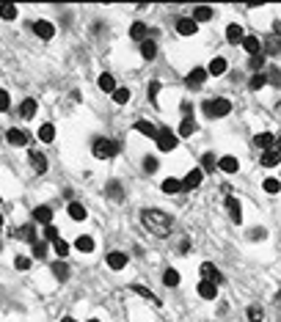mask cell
Returning <instances> with one entry per match:
<instances>
[{"label":"cell","mask_w":281,"mask_h":322,"mask_svg":"<svg viewBox=\"0 0 281 322\" xmlns=\"http://www.w3.org/2000/svg\"><path fill=\"white\" fill-rule=\"evenodd\" d=\"M248 66H251L254 72H259L265 66V55H251V61H248Z\"/></svg>","instance_id":"c3c4849f"},{"label":"cell","mask_w":281,"mask_h":322,"mask_svg":"<svg viewBox=\"0 0 281 322\" xmlns=\"http://www.w3.org/2000/svg\"><path fill=\"white\" fill-rule=\"evenodd\" d=\"M226 209L232 215V223H243V209H240L237 198H226Z\"/></svg>","instance_id":"9a60e30c"},{"label":"cell","mask_w":281,"mask_h":322,"mask_svg":"<svg viewBox=\"0 0 281 322\" xmlns=\"http://www.w3.org/2000/svg\"><path fill=\"white\" fill-rule=\"evenodd\" d=\"M243 47H245V53H248V55H262V42H259L257 36H245Z\"/></svg>","instance_id":"8fae6325"},{"label":"cell","mask_w":281,"mask_h":322,"mask_svg":"<svg viewBox=\"0 0 281 322\" xmlns=\"http://www.w3.org/2000/svg\"><path fill=\"white\" fill-rule=\"evenodd\" d=\"M113 102H119V105L130 102V91H127V88H116V91H113Z\"/></svg>","instance_id":"ee69618b"},{"label":"cell","mask_w":281,"mask_h":322,"mask_svg":"<svg viewBox=\"0 0 281 322\" xmlns=\"http://www.w3.org/2000/svg\"><path fill=\"white\" fill-rule=\"evenodd\" d=\"M55 253H58V256H66V253H69V242H64V240H55Z\"/></svg>","instance_id":"681fc988"},{"label":"cell","mask_w":281,"mask_h":322,"mask_svg":"<svg viewBox=\"0 0 281 322\" xmlns=\"http://www.w3.org/2000/svg\"><path fill=\"white\" fill-rule=\"evenodd\" d=\"M14 267H17V270H28L30 267V259L28 256H17V259H14Z\"/></svg>","instance_id":"f5cc1de1"},{"label":"cell","mask_w":281,"mask_h":322,"mask_svg":"<svg viewBox=\"0 0 281 322\" xmlns=\"http://www.w3.org/2000/svg\"><path fill=\"white\" fill-rule=\"evenodd\" d=\"M146 33H149V30H146L144 22H135V25L130 28V36L135 39V42H146Z\"/></svg>","instance_id":"f1b7e54d"},{"label":"cell","mask_w":281,"mask_h":322,"mask_svg":"<svg viewBox=\"0 0 281 322\" xmlns=\"http://www.w3.org/2000/svg\"><path fill=\"white\" fill-rule=\"evenodd\" d=\"M108 264H110L113 270H124V267H127V253H119V250L108 253Z\"/></svg>","instance_id":"ac0fdd59"},{"label":"cell","mask_w":281,"mask_h":322,"mask_svg":"<svg viewBox=\"0 0 281 322\" xmlns=\"http://www.w3.org/2000/svg\"><path fill=\"white\" fill-rule=\"evenodd\" d=\"M135 132H141V135H146V138H157V127L149 124V121H138Z\"/></svg>","instance_id":"d4e9b609"},{"label":"cell","mask_w":281,"mask_h":322,"mask_svg":"<svg viewBox=\"0 0 281 322\" xmlns=\"http://www.w3.org/2000/svg\"><path fill=\"white\" fill-rule=\"evenodd\" d=\"M198 295H201L204 300H215L218 298V286L212 284V281H201V284H198Z\"/></svg>","instance_id":"7c38bea8"},{"label":"cell","mask_w":281,"mask_h":322,"mask_svg":"<svg viewBox=\"0 0 281 322\" xmlns=\"http://www.w3.org/2000/svg\"><path fill=\"white\" fill-rule=\"evenodd\" d=\"M144 168H146L149 173H155V171H157V157H146V160H144Z\"/></svg>","instance_id":"db71d44e"},{"label":"cell","mask_w":281,"mask_h":322,"mask_svg":"<svg viewBox=\"0 0 281 322\" xmlns=\"http://www.w3.org/2000/svg\"><path fill=\"white\" fill-rule=\"evenodd\" d=\"M30 165H33L36 173H44L47 171V157H44L42 152H30Z\"/></svg>","instance_id":"e0dca14e"},{"label":"cell","mask_w":281,"mask_h":322,"mask_svg":"<svg viewBox=\"0 0 281 322\" xmlns=\"http://www.w3.org/2000/svg\"><path fill=\"white\" fill-rule=\"evenodd\" d=\"M99 88H102V91H108V94H113V91H116L113 75H108V72H105V75H99Z\"/></svg>","instance_id":"4dcf8cb0"},{"label":"cell","mask_w":281,"mask_h":322,"mask_svg":"<svg viewBox=\"0 0 281 322\" xmlns=\"http://www.w3.org/2000/svg\"><path fill=\"white\" fill-rule=\"evenodd\" d=\"M61 322H78V320H75V317H64Z\"/></svg>","instance_id":"680465c9"},{"label":"cell","mask_w":281,"mask_h":322,"mask_svg":"<svg viewBox=\"0 0 281 322\" xmlns=\"http://www.w3.org/2000/svg\"><path fill=\"white\" fill-rule=\"evenodd\" d=\"M218 168H221L223 173H237L240 162H237V157H223V160L218 162Z\"/></svg>","instance_id":"603a6c76"},{"label":"cell","mask_w":281,"mask_h":322,"mask_svg":"<svg viewBox=\"0 0 281 322\" xmlns=\"http://www.w3.org/2000/svg\"><path fill=\"white\" fill-rule=\"evenodd\" d=\"M204 113L209 119H223V116L232 113V102L229 99H207L204 102Z\"/></svg>","instance_id":"7a4b0ae2"},{"label":"cell","mask_w":281,"mask_h":322,"mask_svg":"<svg viewBox=\"0 0 281 322\" xmlns=\"http://www.w3.org/2000/svg\"><path fill=\"white\" fill-rule=\"evenodd\" d=\"M30 218H33L36 223H42V226H50V221H53V209L50 207H36Z\"/></svg>","instance_id":"30bf717a"},{"label":"cell","mask_w":281,"mask_h":322,"mask_svg":"<svg viewBox=\"0 0 281 322\" xmlns=\"http://www.w3.org/2000/svg\"><path fill=\"white\" fill-rule=\"evenodd\" d=\"M265 78H268V83H270V85H276V88H281V69H279V66H270Z\"/></svg>","instance_id":"d6a6232c"},{"label":"cell","mask_w":281,"mask_h":322,"mask_svg":"<svg viewBox=\"0 0 281 322\" xmlns=\"http://www.w3.org/2000/svg\"><path fill=\"white\" fill-rule=\"evenodd\" d=\"M157 94H160V83H157V80H152V83H149V99L157 102Z\"/></svg>","instance_id":"816d5d0a"},{"label":"cell","mask_w":281,"mask_h":322,"mask_svg":"<svg viewBox=\"0 0 281 322\" xmlns=\"http://www.w3.org/2000/svg\"><path fill=\"white\" fill-rule=\"evenodd\" d=\"M254 146L257 149H265V152H270V149H276V141H273V132H259L257 138H254Z\"/></svg>","instance_id":"9c48e42d"},{"label":"cell","mask_w":281,"mask_h":322,"mask_svg":"<svg viewBox=\"0 0 281 322\" xmlns=\"http://www.w3.org/2000/svg\"><path fill=\"white\" fill-rule=\"evenodd\" d=\"M0 229H3V215H0Z\"/></svg>","instance_id":"94428289"},{"label":"cell","mask_w":281,"mask_h":322,"mask_svg":"<svg viewBox=\"0 0 281 322\" xmlns=\"http://www.w3.org/2000/svg\"><path fill=\"white\" fill-rule=\"evenodd\" d=\"M273 33H276V39H281V19H276V22H273Z\"/></svg>","instance_id":"9f6ffc18"},{"label":"cell","mask_w":281,"mask_h":322,"mask_svg":"<svg viewBox=\"0 0 281 322\" xmlns=\"http://www.w3.org/2000/svg\"><path fill=\"white\" fill-rule=\"evenodd\" d=\"M36 99H25L22 105H19V116H22V119H33V116H36Z\"/></svg>","instance_id":"d6986e66"},{"label":"cell","mask_w":281,"mask_h":322,"mask_svg":"<svg viewBox=\"0 0 281 322\" xmlns=\"http://www.w3.org/2000/svg\"><path fill=\"white\" fill-rule=\"evenodd\" d=\"M39 138H42L44 143H50L55 138V127L53 124H42V130H39Z\"/></svg>","instance_id":"8d00e7d4"},{"label":"cell","mask_w":281,"mask_h":322,"mask_svg":"<svg viewBox=\"0 0 281 322\" xmlns=\"http://www.w3.org/2000/svg\"><path fill=\"white\" fill-rule=\"evenodd\" d=\"M157 146H160V152H171L174 146H177V135H174L168 127H163V130H157Z\"/></svg>","instance_id":"5b68a950"},{"label":"cell","mask_w":281,"mask_h":322,"mask_svg":"<svg viewBox=\"0 0 281 322\" xmlns=\"http://www.w3.org/2000/svg\"><path fill=\"white\" fill-rule=\"evenodd\" d=\"M279 110H281V105H279Z\"/></svg>","instance_id":"be15d7a7"},{"label":"cell","mask_w":281,"mask_h":322,"mask_svg":"<svg viewBox=\"0 0 281 322\" xmlns=\"http://www.w3.org/2000/svg\"><path fill=\"white\" fill-rule=\"evenodd\" d=\"M0 17H3V19H14V17H17V6H11V3L0 6Z\"/></svg>","instance_id":"7bdbcfd3"},{"label":"cell","mask_w":281,"mask_h":322,"mask_svg":"<svg viewBox=\"0 0 281 322\" xmlns=\"http://www.w3.org/2000/svg\"><path fill=\"white\" fill-rule=\"evenodd\" d=\"M279 190H281L279 179H265V193H279Z\"/></svg>","instance_id":"bcb514c9"},{"label":"cell","mask_w":281,"mask_h":322,"mask_svg":"<svg viewBox=\"0 0 281 322\" xmlns=\"http://www.w3.org/2000/svg\"><path fill=\"white\" fill-rule=\"evenodd\" d=\"M89 322H99V320H89Z\"/></svg>","instance_id":"6125c7cd"},{"label":"cell","mask_w":281,"mask_h":322,"mask_svg":"<svg viewBox=\"0 0 281 322\" xmlns=\"http://www.w3.org/2000/svg\"><path fill=\"white\" fill-rule=\"evenodd\" d=\"M108 198H113V201H121V198H124V190H121L119 182H108Z\"/></svg>","instance_id":"e575fe53"},{"label":"cell","mask_w":281,"mask_h":322,"mask_svg":"<svg viewBox=\"0 0 281 322\" xmlns=\"http://www.w3.org/2000/svg\"><path fill=\"white\" fill-rule=\"evenodd\" d=\"M218 165V160H215V155H212V152H207V155L201 157V168L204 171H212V168Z\"/></svg>","instance_id":"60d3db41"},{"label":"cell","mask_w":281,"mask_h":322,"mask_svg":"<svg viewBox=\"0 0 281 322\" xmlns=\"http://www.w3.org/2000/svg\"><path fill=\"white\" fill-rule=\"evenodd\" d=\"M141 55H144L146 61H152L157 55V44H155V39H146V42H141Z\"/></svg>","instance_id":"7402d4cb"},{"label":"cell","mask_w":281,"mask_h":322,"mask_svg":"<svg viewBox=\"0 0 281 322\" xmlns=\"http://www.w3.org/2000/svg\"><path fill=\"white\" fill-rule=\"evenodd\" d=\"M262 320H265L262 306H251V309H248V322H262Z\"/></svg>","instance_id":"f35d334b"},{"label":"cell","mask_w":281,"mask_h":322,"mask_svg":"<svg viewBox=\"0 0 281 322\" xmlns=\"http://www.w3.org/2000/svg\"><path fill=\"white\" fill-rule=\"evenodd\" d=\"M91 149H94V157H99V160H110L113 155H119V143L108 141V138H96Z\"/></svg>","instance_id":"3957f363"},{"label":"cell","mask_w":281,"mask_h":322,"mask_svg":"<svg viewBox=\"0 0 281 322\" xmlns=\"http://www.w3.org/2000/svg\"><path fill=\"white\" fill-rule=\"evenodd\" d=\"M33 33H36L39 39H53L55 28H53V22H47V19H36V22H33Z\"/></svg>","instance_id":"8992f818"},{"label":"cell","mask_w":281,"mask_h":322,"mask_svg":"<svg viewBox=\"0 0 281 322\" xmlns=\"http://www.w3.org/2000/svg\"><path fill=\"white\" fill-rule=\"evenodd\" d=\"M33 256L44 259V256H47V245H44V242H33Z\"/></svg>","instance_id":"f907efd6"},{"label":"cell","mask_w":281,"mask_h":322,"mask_svg":"<svg viewBox=\"0 0 281 322\" xmlns=\"http://www.w3.org/2000/svg\"><path fill=\"white\" fill-rule=\"evenodd\" d=\"M6 141L11 143V146H25V143H28V132H22V130H8V132H6Z\"/></svg>","instance_id":"2e32d148"},{"label":"cell","mask_w":281,"mask_h":322,"mask_svg":"<svg viewBox=\"0 0 281 322\" xmlns=\"http://www.w3.org/2000/svg\"><path fill=\"white\" fill-rule=\"evenodd\" d=\"M75 248H78V250H83V253H91V250H94V240H91L89 234H83V237H78V240H75Z\"/></svg>","instance_id":"484cf974"},{"label":"cell","mask_w":281,"mask_h":322,"mask_svg":"<svg viewBox=\"0 0 281 322\" xmlns=\"http://www.w3.org/2000/svg\"><path fill=\"white\" fill-rule=\"evenodd\" d=\"M248 237H251V240H265V229H254Z\"/></svg>","instance_id":"11a10c76"},{"label":"cell","mask_w":281,"mask_h":322,"mask_svg":"<svg viewBox=\"0 0 281 322\" xmlns=\"http://www.w3.org/2000/svg\"><path fill=\"white\" fill-rule=\"evenodd\" d=\"M265 83H268V78L257 72V75L251 78V83H248V88H251V91H259V88H265Z\"/></svg>","instance_id":"ab89813d"},{"label":"cell","mask_w":281,"mask_h":322,"mask_svg":"<svg viewBox=\"0 0 281 322\" xmlns=\"http://www.w3.org/2000/svg\"><path fill=\"white\" fill-rule=\"evenodd\" d=\"M141 223H144V229L152 232L155 237H168L171 229H174L171 215L160 212V209H144V212H141Z\"/></svg>","instance_id":"6da1fadb"},{"label":"cell","mask_w":281,"mask_h":322,"mask_svg":"<svg viewBox=\"0 0 281 322\" xmlns=\"http://www.w3.org/2000/svg\"><path fill=\"white\" fill-rule=\"evenodd\" d=\"M53 273H55V278H58V281H66L72 270H69V264H66V262H53Z\"/></svg>","instance_id":"4316f807"},{"label":"cell","mask_w":281,"mask_h":322,"mask_svg":"<svg viewBox=\"0 0 281 322\" xmlns=\"http://www.w3.org/2000/svg\"><path fill=\"white\" fill-rule=\"evenodd\" d=\"M177 132H180L182 138L193 135V132H196V121H193V119H182V124H180V130H177Z\"/></svg>","instance_id":"836d02e7"},{"label":"cell","mask_w":281,"mask_h":322,"mask_svg":"<svg viewBox=\"0 0 281 322\" xmlns=\"http://www.w3.org/2000/svg\"><path fill=\"white\" fill-rule=\"evenodd\" d=\"M8 107H11V96H8V91L0 88V113H6Z\"/></svg>","instance_id":"f6af8a7d"},{"label":"cell","mask_w":281,"mask_h":322,"mask_svg":"<svg viewBox=\"0 0 281 322\" xmlns=\"http://www.w3.org/2000/svg\"><path fill=\"white\" fill-rule=\"evenodd\" d=\"M226 39H229L232 44H243V39H245V36H243V28H240V25H229V28H226Z\"/></svg>","instance_id":"44dd1931"},{"label":"cell","mask_w":281,"mask_h":322,"mask_svg":"<svg viewBox=\"0 0 281 322\" xmlns=\"http://www.w3.org/2000/svg\"><path fill=\"white\" fill-rule=\"evenodd\" d=\"M66 212H69V218H72V221H86V207H83V204H78V201L69 204V207H66Z\"/></svg>","instance_id":"ffe728a7"},{"label":"cell","mask_w":281,"mask_h":322,"mask_svg":"<svg viewBox=\"0 0 281 322\" xmlns=\"http://www.w3.org/2000/svg\"><path fill=\"white\" fill-rule=\"evenodd\" d=\"M180 190H182L180 179H166V182H163V193H180Z\"/></svg>","instance_id":"d590c367"},{"label":"cell","mask_w":281,"mask_h":322,"mask_svg":"<svg viewBox=\"0 0 281 322\" xmlns=\"http://www.w3.org/2000/svg\"><path fill=\"white\" fill-rule=\"evenodd\" d=\"M198 273H201V281H212L215 286H221V284H223V273L215 267V264L204 262L201 267H198Z\"/></svg>","instance_id":"277c9868"},{"label":"cell","mask_w":281,"mask_h":322,"mask_svg":"<svg viewBox=\"0 0 281 322\" xmlns=\"http://www.w3.org/2000/svg\"><path fill=\"white\" fill-rule=\"evenodd\" d=\"M279 162H281V155H279V152H276V149L265 152V155L259 157V165H262V168H276V165H279Z\"/></svg>","instance_id":"5bb4252c"},{"label":"cell","mask_w":281,"mask_h":322,"mask_svg":"<svg viewBox=\"0 0 281 322\" xmlns=\"http://www.w3.org/2000/svg\"><path fill=\"white\" fill-rule=\"evenodd\" d=\"M44 240H47V242H55V240H58V229H55L53 223L44 226Z\"/></svg>","instance_id":"7dc6e473"},{"label":"cell","mask_w":281,"mask_h":322,"mask_svg":"<svg viewBox=\"0 0 281 322\" xmlns=\"http://www.w3.org/2000/svg\"><path fill=\"white\" fill-rule=\"evenodd\" d=\"M273 300H276V306H279V309H281V289H279V292H276V298H273Z\"/></svg>","instance_id":"6f0895ef"},{"label":"cell","mask_w":281,"mask_h":322,"mask_svg":"<svg viewBox=\"0 0 281 322\" xmlns=\"http://www.w3.org/2000/svg\"><path fill=\"white\" fill-rule=\"evenodd\" d=\"M207 19H212V8L209 6H196V11H193V22H207Z\"/></svg>","instance_id":"cb8c5ba5"},{"label":"cell","mask_w":281,"mask_h":322,"mask_svg":"<svg viewBox=\"0 0 281 322\" xmlns=\"http://www.w3.org/2000/svg\"><path fill=\"white\" fill-rule=\"evenodd\" d=\"M223 72H226V61H223V58H212V61H209L207 75H223Z\"/></svg>","instance_id":"f546056e"},{"label":"cell","mask_w":281,"mask_h":322,"mask_svg":"<svg viewBox=\"0 0 281 322\" xmlns=\"http://www.w3.org/2000/svg\"><path fill=\"white\" fill-rule=\"evenodd\" d=\"M276 152H279V155H281V138H279V141H276Z\"/></svg>","instance_id":"91938a15"},{"label":"cell","mask_w":281,"mask_h":322,"mask_svg":"<svg viewBox=\"0 0 281 322\" xmlns=\"http://www.w3.org/2000/svg\"><path fill=\"white\" fill-rule=\"evenodd\" d=\"M130 289H132V292H135V295H141V298L152 300V303H160V300H157V295H155V292H149V289H146V286H141V284H132Z\"/></svg>","instance_id":"1f68e13d"},{"label":"cell","mask_w":281,"mask_h":322,"mask_svg":"<svg viewBox=\"0 0 281 322\" xmlns=\"http://www.w3.org/2000/svg\"><path fill=\"white\" fill-rule=\"evenodd\" d=\"M265 55H279L281 53V39H276V36H270L268 42H265Z\"/></svg>","instance_id":"83f0119b"},{"label":"cell","mask_w":281,"mask_h":322,"mask_svg":"<svg viewBox=\"0 0 281 322\" xmlns=\"http://www.w3.org/2000/svg\"><path fill=\"white\" fill-rule=\"evenodd\" d=\"M201 179H204V171H201V168H193V171L185 176V182H182V190H193V187H198V185H201Z\"/></svg>","instance_id":"ba28073f"},{"label":"cell","mask_w":281,"mask_h":322,"mask_svg":"<svg viewBox=\"0 0 281 322\" xmlns=\"http://www.w3.org/2000/svg\"><path fill=\"white\" fill-rule=\"evenodd\" d=\"M163 281H166V286H177L180 284V273H177V270H166V273H163Z\"/></svg>","instance_id":"b9f144b4"},{"label":"cell","mask_w":281,"mask_h":322,"mask_svg":"<svg viewBox=\"0 0 281 322\" xmlns=\"http://www.w3.org/2000/svg\"><path fill=\"white\" fill-rule=\"evenodd\" d=\"M196 30H198V25L193 22V19H185V17L177 19V33H180V36H193Z\"/></svg>","instance_id":"4fadbf2b"},{"label":"cell","mask_w":281,"mask_h":322,"mask_svg":"<svg viewBox=\"0 0 281 322\" xmlns=\"http://www.w3.org/2000/svg\"><path fill=\"white\" fill-rule=\"evenodd\" d=\"M11 234H19V237L28 240V242H36V232H33V226H22L19 232H11Z\"/></svg>","instance_id":"74e56055"},{"label":"cell","mask_w":281,"mask_h":322,"mask_svg":"<svg viewBox=\"0 0 281 322\" xmlns=\"http://www.w3.org/2000/svg\"><path fill=\"white\" fill-rule=\"evenodd\" d=\"M204 80H207V69H204V66H196V69H190V75H187V88H198Z\"/></svg>","instance_id":"52a82bcc"}]
</instances>
